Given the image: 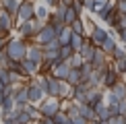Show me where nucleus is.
I'll use <instances>...</instances> for the list:
<instances>
[{
  "label": "nucleus",
  "mask_w": 126,
  "mask_h": 124,
  "mask_svg": "<svg viewBox=\"0 0 126 124\" xmlns=\"http://www.w3.org/2000/svg\"><path fill=\"white\" fill-rule=\"evenodd\" d=\"M4 52H6L8 60L21 62L25 58V52H27V41L21 39V37H8L6 46H4Z\"/></svg>",
  "instance_id": "obj_1"
},
{
  "label": "nucleus",
  "mask_w": 126,
  "mask_h": 124,
  "mask_svg": "<svg viewBox=\"0 0 126 124\" xmlns=\"http://www.w3.org/2000/svg\"><path fill=\"white\" fill-rule=\"evenodd\" d=\"M39 27H41V21H37V19H29V21H23V23H17V33H19L17 37L25 39L29 44V41H33Z\"/></svg>",
  "instance_id": "obj_2"
},
{
  "label": "nucleus",
  "mask_w": 126,
  "mask_h": 124,
  "mask_svg": "<svg viewBox=\"0 0 126 124\" xmlns=\"http://www.w3.org/2000/svg\"><path fill=\"white\" fill-rule=\"evenodd\" d=\"M56 35H58V31H56L54 27H52L50 23H41V27L37 29V33H35V37H33V44H37V46H46L48 41L52 39H56Z\"/></svg>",
  "instance_id": "obj_3"
},
{
  "label": "nucleus",
  "mask_w": 126,
  "mask_h": 124,
  "mask_svg": "<svg viewBox=\"0 0 126 124\" xmlns=\"http://www.w3.org/2000/svg\"><path fill=\"white\" fill-rule=\"evenodd\" d=\"M37 110L41 114V118H54V114L60 110V99H56V97H44L37 103Z\"/></svg>",
  "instance_id": "obj_4"
},
{
  "label": "nucleus",
  "mask_w": 126,
  "mask_h": 124,
  "mask_svg": "<svg viewBox=\"0 0 126 124\" xmlns=\"http://www.w3.org/2000/svg\"><path fill=\"white\" fill-rule=\"evenodd\" d=\"M33 13H35V2L33 0H21L19 8H17V15H15V23H23V21L35 19Z\"/></svg>",
  "instance_id": "obj_5"
},
{
  "label": "nucleus",
  "mask_w": 126,
  "mask_h": 124,
  "mask_svg": "<svg viewBox=\"0 0 126 124\" xmlns=\"http://www.w3.org/2000/svg\"><path fill=\"white\" fill-rule=\"evenodd\" d=\"M120 79H122V77H120L118 72L112 68V64H110V68H108L106 72H101V75H99V87H101V89H112V87L116 85Z\"/></svg>",
  "instance_id": "obj_6"
},
{
  "label": "nucleus",
  "mask_w": 126,
  "mask_h": 124,
  "mask_svg": "<svg viewBox=\"0 0 126 124\" xmlns=\"http://www.w3.org/2000/svg\"><path fill=\"white\" fill-rule=\"evenodd\" d=\"M25 85H27V103H31V106H37V103L46 97V93L41 91L33 81H27Z\"/></svg>",
  "instance_id": "obj_7"
},
{
  "label": "nucleus",
  "mask_w": 126,
  "mask_h": 124,
  "mask_svg": "<svg viewBox=\"0 0 126 124\" xmlns=\"http://www.w3.org/2000/svg\"><path fill=\"white\" fill-rule=\"evenodd\" d=\"M110 35V31L106 29V27H101V25H95V27H93L91 31H89V35H87V39L91 41L93 46H95V48H99V46H101V41L106 39Z\"/></svg>",
  "instance_id": "obj_8"
},
{
  "label": "nucleus",
  "mask_w": 126,
  "mask_h": 124,
  "mask_svg": "<svg viewBox=\"0 0 126 124\" xmlns=\"http://www.w3.org/2000/svg\"><path fill=\"white\" fill-rule=\"evenodd\" d=\"M13 101H15V108L23 110L27 106V85H17L15 87V93H13Z\"/></svg>",
  "instance_id": "obj_9"
},
{
  "label": "nucleus",
  "mask_w": 126,
  "mask_h": 124,
  "mask_svg": "<svg viewBox=\"0 0 126 124\" xmlns=\"http://www.w3.org/2000/svg\"><path fill=\"white\" fill-rule=\"evenodd\" d=\"M19 66H21V72H23L25 79H33V77H37V72H39V64H35V62H31L27 58L21 60Z\"/></svg>",
  "instance_id": "obj_10"
},
{
  "label": "nucleus",
  "mask_w": 126,
  "mask_h": 124,
  "mask_svg": "<svg viewBox=\"0 0 126 124\" xmlns=\"http://www.w3.org/2000/svg\"><path fill=\"white\" fill-rule=\"evenodd\" d=\"M25 58L31 60V62H35V64H39V62L44 60V50H41V46H37V44H27Z\"/></svg>",
  "instance_id": "obj_11"
},
{
  "label": "nucleus",
  "mask_w": 126,
  "mask_h": 124,
  "mask_svg": "<svg viewBox=\"0 0 126 124\" xmlns=\"http://www.w3.org/2000/svg\"><path fill=\"white\" fill-rule=\"evenodd\" d=\"M58 89H60V81L54 79L52 75H46V97H56L58 99Z\"/></svg>",
  "instance_id": "obj_12"
},
{
  "label": "nucleus",
  "mask_w": 126,
  "mask_h": 124,
  "mask_svg": "<svg viewBox=\"0 0 126 124\" xmlns=\"http://www.w3.org/2000/svg\"><path fill=\"white\" fill-rule=\"evenodd\" d=\"M0 27H2L4 33H10L15 27V17L10 13H6L4 8H0Z\"/></svg>",
  "instance_id": "obj_13"
},
{
  "label": "nucleus",
  "mask_w": 126,
  "mask_h": 124,
  "mask_svg": "<svg viewBox=\"0 0 126 124\" xmlns=\"http://www.w3.org/2000/svg\"><path fill=\"white\" fill-rule=\"evenodd\" d=\"M95 50H97V48L85 37V41H83V46H81V50H79V54H81V58L85 60V62H91L93 56H95Z\"/></svg>",
  "instance_id": "obj_14"
},
{
  "label": "nucleus",
  "mask_w": 126,
  "mask_h": 124,
  "mask_svg": "<svg viewBox=\"0 0 126 124\" xmlns=\"http://www.w3.org/2000/svg\"><path fill=\"white\" fill-rule=\"evenodd\" d=\"M68 70H70V66H68L66 62H58V64L52 66L50 75L54 77V79H58V81H64V79H66V75H68Z\"/></svg>",
  "instance_id": "obj_15"
},
{
  "label": "nucleus",
  "mask_w": 126,
  "mask_h": 124,
  "mask_svg": "<svg viewBox=\"0 0 126 124\" xmlns=\"http://www.w3.org/2000/svg\"><path fill=\"white\" fill-rule=\"evenodd\" d=\"M101 93H103L101 87H91V89H87L85 91V103L95 106L97 101H101Z\"/></svg>",
  "instance_id": "obj_16"
},
{
  "label": "nucleus",
  "mask_w": 126,
  "mask_h": 124,
  "mask_svg": "<svg viewBox=\"0 0 126 124\" xmlns=\"http://www.w3.org/2000/svg\"><path fill=\"white\" fill-rule=\"evenodd\" d=\"M116 44H118V41H116V37H114V35H112V33H110V35H108V37H106V39H103V41H101V46H99V50H101V52H103V54H106V56H108V58H110V54H112V50H114V48H116Z\"/></svg>",
  "instance_id": "obj_17"
},
{
  "label": "nucleus",
  "mask_w": 126,
  "mask_h": 124,
  "mask_svg": "<svg viewBox=\"0 0 126 124\" xmlns=\"http://www.w3.org/2000/svg\"><path fill=\"white\" fill-rule=\"evenodd\" d=\"M64 81H66L70 87H77V85H81V83H83V79H81V70H79V68H70Z\"/></svg>",
  "instance_id": "obj_18"
},
{
  "label": "nucleus",
  "mask_w": 126,
  "mask_h": 124,
  "mask_svg": "<svg viewBox=\"0 0 126 124\" xmlns=\"http://www.w3.org/2000/svg\"><path fill=\"white\" fill-rule=\"evenodd\" d=\"M79 116H83L85 120H97L95 118V110L89 103H79Z\"/></svg>",
  "instance_id": "obj_19"
},
{
  "label": "nucleus",
  "mask_w": 126,
  "mask_h": 124,
  "mask_svg": "<svg viewBox=\"0 0 126 124\" xmlns=\"http://www.w3.org/2000/svg\"><path fill=\"white\" fill-rule=\"evenodd\" d=\"M110 91L114 93V97H116V99H126V83H124V79H120Z\"/></svg>",
  "instance_id": "obj_20"
},
{
  "label": "nucleus",
  "mask_w": 126,
  "mask_h": 124,
  "mask_svg": "<svg viewBox=\"0 0 126 124\" xmlns=\"http://www.w3.org/2000/svg\"><path fill=\"white\" fill-rule=\"evenodd\" d=\"M13 110H15V118H13L15 124H31V122H33L25 110H19V108H13Z\"/></svg>",
  "instance_id": "obj_21"
},
{
  "label": "nucleus",
  "mask_w": 126,
  "mask_h": 124,
  "mask_svg": "<svg viewBox=\"0 0 126 124\" xmlns=\"http://www.w3.org/2000/svg\"><path fill=\"white\" fill-rule=\"evenodd\" d=\"M19 4H21V0H0V8H4L6 13H10V15H13V17L17 15Z\"/></svg>",
  "instance_id": "obj_22"
},
{
  "label": "nucleus",
  "mask_w": 126,
  "mask_h": 124,
  "mask_svg": "<svg viewBox=\"0 0 126 124\" xmlns=\"http://www.w3.org/2000/svg\"><path fill=\"white\" fill-rule=\"evenodd\" d=\"M70 35H72V31H70V27H62L60 31H58V35H56V39H58V44L60 46H66L68 41H70Z\"/></svg>",
  "instance_id": "obj_23"
},
{
  "label": "nucleus",
  "mask_w": 126,
  "mask_h": 124,
  "mask_svg": "<svg viewBox=\"0 0 126 124\" xmlns=\"http://www.w3.org/2000/svg\"><path fill=\"white\" fill-rule=\"evenodd\" d=\"M79 17H81V15H79L72 6H66V8H64V17H62V21H64V25L68 27V25H70L75 19H79Z\"/></svg>",
  "instance_id": "obj_24"
},
{
  "label": "nucleus",
  "mask_w": 126,
  "mask_h": 124,
  "mask_svg": "<svg viewBox=\"0 0 126 124\" xmlns=\"http://www.w3.org/2000/svg\"><path fill=\"white\" fill-rule=\"evenodd\" d=\"M48 15H50V8H48V6H44V4H35V13H33V17L37 19V21H41V23H44V21L48 19Z\"/></svg>",
  "instance_id": "obj_25"
},
{
  "label": "nucleus",
  "mask_w": 126,
  "mask_h": 124,
  "mask_svg": "<svg viewBox=\"0 0 126 124\" xmlns=\"http://www.w3.org/2000/svg\"><path fill=\"white\" fill-rule=\"evenodd\" d=\"M83 41H85V37H83V35L72 33V35H70V41H68V46H70L72 52H79V50H81V46H83Z\"/></svg>",
  "instance_id": "obj_26"
},
{
  "label": "nucleus",
  "mask_w": 126,
  "mask_h": 124,
  "mask_svg": "<svg viewBox=\"0 0 126 124\" xmlns=\"http://www.w3.org/2000/svg\"><path fill=\"white\" fill-rule=\"evenodd\" d=\"M72 87L68 85L66 81H60V89H58V99H70Z\"/></svg>",
  "instance_id": "obj_27"
},
{
  "label": "nucleus",
  "mask_w": 126,
  "mask_h": 124,
  "mask_svg": "<svg viewBox=\"0 0 126 124\" xmlns=\"http://www.w3.org/2000/svg\"><path fill=\"white\" fill-rule=\"evenodd\" d=\"M64 62H66L68 66H70V68H81V66H83V62H85V60L81 58V54H79V52H72V56H70L68 60H64Z\"/></svg>",
  "instance_id": "obj_28"
},
{
  "label": "nucleus",
  "mask_w": 126,
  "mask_h": 124,
  "mask_svg": "<svg viewBox=\"0 0 126 124\" xmlns=\"http://www.w3.org/2000/svg\"><path fill=\"white\" fill-rule=\"evenodd\" d=\"M68 27H70V31H72V33H79V35H83V37H85V27H83V17L75 19V21H72L70 25H68Z\"/></svg>",
  "instance_id": "obj_29"
},
{
  "label": "nucleus",
  "mask_w": 126,
  "mask_h": 124,
  "mask_svg": "<svg viewBox=\"0 0 126 124\" xmlns=\"http://www.w3.org/2000/svg\"><path fill=\"white\" fill-rule=\"evenodd\" d=\"M110 58H112V60H120V58H126V46H120V44H116V48L112 50Z\"/></svg>",
  "instance_id": "obj_30"
},
{
  "label": "nucleus",
  "mask_w": 126,
  "mask_h": 124,
  "mask_svg": "<svg viewBox=\"0 0 126 124\" xmlns=\"http://www.w3.org/2000/svg\"><path fill=\"white\" fill-rule=\"evenodd\" d=\"M52 120H54L56 124H70V118L66 116L64 110H58V112L54 114V118H52Z\"/></svg>",
  "instance_id": "obj_31"
},
{
  "label": "nucleus",
  "mask_w": 126,
  "mask_h": 124,
  "mask_svg": "<svg viewBox=\"0 0 126 124\" xmlns=\"http://www.w3.org/2000/svg\"><path fill=\"white\" fill-rule=\"evenodd\" d=\"M23 110L29 114V118H31V120H39V118H41V114H39V110H37V106H31V103H27V106H25Z\"/></svg>",
  "instance_id": "obj_32"
},
{
  "label": "nucleus",
  "mask_w": 126,
  "mask_h": 124,
  "mask_svg": "<svg viewBox=\"0 0 126 124\" xmlns=\"http://www.w3.org/2000/svg\"><path fill=\"white\" fill-rule=\"evenodd\" d=\"M58 56H60V60L62 62H64V60H68V58H70V56H72V50H70V46H60V50H58Z\"/></svg>",
  "instance_id": "obj_33"
},
{
  "label": "nucleus",
  "mask_w": 126,
  "mask_h": 124,
  "mask_svg": "<svg viewBox=\"0 0 126 124\" xmlns=\"http://www.w3.org/2000/svg\"><path fill=\"white\" fill-rule=\"evenodd\" d=\"M79 70H81V79H83V83H85L87 81V77L89 75H91V64H89V62H83V66H81V68H79Z\"/></svg>",
  "instance_id": "obj_34"
},
{
  "label": "nucleus",
  "mask_w": 126,
  "mask_h": 124,
  "mask_svg": "<svg viewBox=\"0 0 126 124\" xmlns=\"http://www.w3.org/2000/svg\"><path fill=\"white\" fill-rule=\"evenodd\" d=\"M6 85H10V81H8V70H6V68H0V89L6 87Z\"/></svg>",
  "instance_id": "obj_35"
},
{
  "label": "nucleus",
  "mask_w": 126,
  "mask_h": 124,
  "mask_svg": "<svg viewBox=\"0 0 126 124\" xmlns=\"http://www.w3.org/2000/svg\"><path fill=\"white\" fill-rule=\"evenodd\" d=\"M70 6L75 8L79 15H83V10H85V8H83V0H72V4H70Z\"/></svg>",
  "instance_id": "obj_36"
},
{
  "label": "nucleus",
  "mask_w": 126,
  "mask_h": 124,
  "mask_svg": "<svg viewBox=\"0 0 126 124\" xmlns=\"http://www.w3.org/2000/svg\"><path fill=\"white\" fill-rule=\"evenodd\" d=\"M6 64H8V56L4 50H0V68H6Z\"/></svg>",
  "instance_id": "obj_37"
},
{
  "label": "nucleus",
  "mask_w": 126,
  "mask_h": 124,
  "mask_svg": "<svg viewBox=\"0 0 126 124\" xmlns=\"http://www.w3.org/2000/svg\"><path fill=\"white\" fill-rule=\"evenodd\" d=\"M110 122H112V124H126L124 116H110Z\"/></svg>",
  "instance_id": "obj_38"
},
{
  "label": "nucleus",
  "mask_w": 126,
  "mask_h": 124,
  "mask_svg": "<svg viewBox=\"0 0 126 124\" xmlns=\"http://www.w3.org/2000/svg\"><path fill=\"white\" fill-rule=\"evenodd\" d=\"M39 4H44V6H48V8H54L56 4H58V0H39Z\"/></svg>",
  "instance_id": "obj_39"
},
{
  "label": "nucleus",
  "mask_w": 126,
  "mask_h": 124,
  "mask_svg": "<svg viewBox=\"0 0 126 124\" xmlns=\"http://www.w3.org/2000/svg\"><path fill=\"white\" fill-rule=\"evenodd\" d=\"M93 4H95V0H83V8H85V10H89V13H91Z\"/></svg>",
  "instance_id": "obj_40"
},
{
  "label": "nucleus",
  "mask_w": 126,
  "mask_h": 124,
  "mask_svg": "<svg viewBox=\"0 0 126 124\" xmlns=\"http://www.w3.org/2000/svg\"><path fill=\"white\" fill-rule=\"evenodd\" d=\"M70 124H89V120H85L83 116H77V118H72Z\"/></svg>",
  "instance_id": "obj_41"
},
{
  "label": "nucleus",
  "mask_w": 126,
  "mask_h": 124,
  "mask_svg": "<svg viewBox=\"0 0 126 124\" xmlns=\"http://www.w3.org/2000/svg\"><path fill=\"white\" fill-rule=\"evenodd\" d=\"M118 37H120V41H122V46H126V27L118 31Z\"/></svg>",
  "instance_id": "obj_42"
},
{
  "label": "nucleus",
  "mask_w": 126,
  "mask_h": 124,
  "mask_svg": "<svg viewBox=\"0 0 126 124\" xmlns=\"http://www.w3.org/2000/svg\"><path fill=\"white\" fill-rule=\"evenodd\" d=\"M6 41H8V33H6V35H0V50H4Z\"/></svg>",
  "instance_id": "obj_43"
},
{
  "label": "nucleus",
  "mask_w": 126,
  "mask_h": 124,
  "mask_svg": "<svg viewBox=\"0 0 126 124\" xmlns=\"http://www.w3.org/2000/svg\"><path fill=\"white\" fill-rule=\"evenodd\" d=\"M116 8L120 13H126V2H116Z\"/></svg>",
  "instance_id": "obj_44"
},
{
  "label": "nucleus",
  "mask_w": 126,
  "mask_h": 124,
  "mask_svg": "<svg viewBox=\"0 0 126 124\" xmlns=\"http://www.w3.org/2000/svg\"><path fill=\"white\" fill-rule=\"evenodd\" d=\"M58 4H62V6H70L72 0H58Z\"/></svg>",
  "instance_id": "obj_45"
},
{
  "label": "nucleus",
  "mask_w": 126,
  "mask_h": 124,
  "mask_svg": "<svg viewBox=\"0 0 126 124\" xmlns=\"http://www.w3.org/2000/svg\"><path fill=\"white\" fill-rule=\"evenodd\" d=\"M31 124H44V120H41V118H39V120H33Z\"/></svg>",
  "instance_id": "obj_46"
},
{
  "label": "nucleus",
  "mask_w": 126,
  "mask_h": 124,
  "mask_svg": "<svg viewBox=\"0 0 126 124\" xmlns=\"http://www.w3.org/2000/svg\"><path fill=\"white\" fill-rule=\"evenodd\" d=\"M2 124H15V120H2Z\"/></svg>",
  "instance_id": "obj_47"
},
{
  "label": "nucleus",
  "mask_w": 126,
  "mask_h": 124,
  "mask_svg": "<svg viewBox=\"0 0 126 124\" xmlns=\"http://www.w3.org/2000/svg\"><path fill=\"white\" fill-rule=\"evenodd\" d=\"M89 124H101L99 120H89Z\"/></svg>",
  "instance_id": "obj_48"
},
{
  "label": "nucleus",
  "mask_w": 126,
  "mask_h": 124,
  "mask_svg": "<svg viewBox=\"0 0 126 124\" xmlns=\"http://www.w3.org/2000/svg\"><path fill=\"white\" fill-rule=\"evenodd\" d=\"M101 124H112V122H110V118H108V120H103V122H101Z\"/></svg>",
  "instance_id": "obj_49"
}]
</instances>
